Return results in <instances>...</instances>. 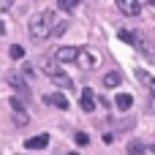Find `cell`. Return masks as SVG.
I'll use <instances>...</instances> for the list:
<instances>
[{
    "label": "cell",
    "instance_id": "6da1fadb",
    "mask_svg": "<svg viewBox=\"0 0 155 155\" xmlns=\"http://www.w3.org/2000/svg\"><path fill=\"white\" fill-rule=\"evenodd\" d=\"M57 22L60 19H57L54 11H41V14H35L30 19V35L35 41H46V38H52V30H54Z\"/></svg>",
    "mask_w": 155,
    "mask_h": 155
},
{
    "label": "cell",
    "instance_id": "7a4b0ae2",
    "mask_svg": "<svg viewBox=\"0 0 155 155\" xmlns=\"http://www.w3.org/2000/svg\"><path fill=\"white\" fill-rule=\"evenodd\" d=\"M120 38L125 41V44H131L134 49H139L144 57H150V60H155V46L144 38V35H139V33H134V30H128V27H123L120 30Z\"/></svg>",
    "mask_w": 155,
    "mask_h": 155
},
{
    "label": "cell",
    "instance_id": "3957f363",
    "mask_svg": "<svg viewBox=\"0 0 155 155\" xmlns=\"http://www.w3.org/2000/svg\"><path fill=\"white\" fill-rule=\"evenodd\" d=\"M38 65L44 68V74H46V76H49L54 84H60V87H71V84H74V82H71V76H68V74H65V71H63V68H60L54 60L41 57V60H38Z\"/></svg>",
    "mask_w": 155,
    "mask_h": 155
},
{
    "label": "cell",
    "instance_id": "277c9868",
    "mask_svg": "<svg viewBox=\"0 0 155 155\" xmlns=\"http://www.w3.org/2000/svg\"><path fill=\"white\" fill-rule=\"evenodd\" d=\"M74 63H79V68H82V71H90V68H95L98 57H95L93 52H84V49H79V52H76V60H74Z\"/></svg>",
    "mask_w": 155,
    "mask_h": 155
},
{
    "label": "cell",
    "instance_id": "5b68a950",
    "mask_svg": "<svg viewBox=\"0 0 155 155\" xmlns=\"http://www.w3.org/2000/svg\"><path fill=\"white\" fill-rule=\"evenodd\" d=\"M117 8H120V14H125V16H136V14L142 11L139 0H117Z\"/></svg>",
    "mask_w": 155,
    "mask_h": 155
},
{
    "label": "cell",
    "instance_id": "8992f818",
    "mask_svg": "<svg viewBox=\"0 0 155 155\" xmlns=\"http://www.w3.org/2000/svg\"><path fill=\"white\" fill-rule=\"evenodd\" d=\"M76 52H79L76 46H60L57 54H54V60H57V63H74V60H76Z\"/></svg>",
    "mask_w": 155,
    "mask_h": 155
},
{
    "label": "cell",
    "instance_id": "52a82bcc",
    "mask_svg": "<svg viewBox=\"0 0 155 155\" xmlns=\"http://www.w3.org/2000/svg\"><path fill=\"white\" fill-rule=\"evenodd\" d=\"M44 104H46V106H54V109H68V98L60 95V93H49V95H44Z\"/></svg>",
    "mask_w": 155,
    "mask_h": 155
},
{
    "label": "cell",
    "instance_id": "ba28073f",
    "mask_svg": "<svg viewBox=\"0 0 155 155\" xmlns=\"http://www.w3.org/2000/svg\"><path fill=\"white\" fill-rule=\"evenodd\" d=\"M136 79L150 90V95H155V76L150 74V71H144V68H136Z\"/></svg>",
    "mask_w": 155,
    "mask_h": 155
},
{
    "label": "cell",
    "instance_id": "9c48e42d",
    "mask_svg": "<svg viewBox=\"0 0 155 155\" xmlns=\"http://www.w3.org/2000/svg\"><path fill=\"white\" fill-rule=\"evenodd\" d=\"M46 144H49V134H38L33 139H25V147L27 150H44Z\"/></svg>",
    "mask_w": 155,
    "mask_h": 155
},
{
    "label": "cell",
    "instance_id": "30bf717a",
    "mask_svg": "<svg viewBox=\"0 0 155 155\" xmlns=\"http://www.w3.org/2000/svg\"><path fill=\"white\" fill-rule=\"evenodd\" d=\"M8 84L14 90H19V93H27V79L22 74H8Z\"/></svg>",
    "mask_w": 155,
    "mask_h": 155
},
{
    "label": "cell",
    "instance_id": "8fae6325",
    "mask_svg": "<svg viewBox=\"0 0 155 155\" xmlns=\"http://www.w3.org/2000/svg\"><path fill=\"white\" fill-rule=\"evenodd\" d=\"M93 95H95V93H93L90 87L82 90V109H84V112H93V109H95V98H93Z\"/></svg>",
    "mask_w": 155,
    "mask_h": 155
},
{
    "label": "cell",
    "instance_id": "7c38bea8",
    "mask_svg": "<svg viewBox=\"0 0 155 155\" xmlns=\"http://www.w3.org/2000/svg\"><path fill=\"white\" fill-rule=\"evenodd\" d=\"M114 104H117L120 112H128V109L134 106V95H131V93H120V95L114 98Z\"/></svg>",
    "mask_w": 155,
    "mask_h": 155
},
{
    "label": "cell",
    "instance_id": "4fadbf2b",
    "mask_svg": "<svg viewBox=\"0 0 155 155\" xmlns=\"http://www.w3.org/2000/svg\"><path fill=\"white\" fill-rule=\"evenodd\" d=\"M120 82H123V76H120L117 71H109V74L104 76V84H106V87H117Z\"/></svg>",
    "mask_w": 155,
    "mask_h": 155
},
{
    "label": "cell",
    "instance_id": "5bb4252c",
    "mask_svg": "<svg viewBox=\"0 0 155 155\" xmlns=\"http://www.w3.org/2000/svg\"><path fill=\"white\" fill-rule=\"evenodd\" d=\"M65 30H68V22H65V19H60V22L54 25V30H52V38H60Z\"/></svg>",
    "mask_w": 155,
    "mask_h": 155
},
{
    "label": "cell",
    "instance_id": "9a60e30c",
    "mask_svg": "<svg viewBox=\"0 0 155 155\" xmlns=\"http://www.w3.org/2000/svg\"><path fill=\"white\" fill-rule=\"evenodd\" d=\"M79 3H82V0H57V8H63V11H74Z\"/></svg>",
    "mask_w": 155,
    "mask_h": 155
},
{
    "label": "cell",
    "instance_id": "2e32d148",
    "mask_svg": "<svg viewBox=\"0 0 155 155\" xmlns=\"http://www.w3.org/2000/svg\"><path fill=\"white\" fill-rule=\"evenodd\" d=\"M8 54H11V57H14V60H22V57H25V49H22V46H19V44H14V46H11V49H8Z\"/></svg>",
    "mask_w": 155,
    "mask_h": 155
},
{
    "label": "cell",
    "instance_id": "e0dca14e",
    "mask_svg": "<svg viewBox=\"0 0 155 155\" xmlns=\"http://www.w3.org/2000/svg\"><path fill=\"white\" fill-rule=\"evenodd\" d=\"M74 142H76V144H79V147H84V144H87V142H90V136H87V134H84V131H79V134H76V136H74Z\"/></svg>",
    "mask_w": 155,
    "mask_h": 155
},
{
    "label": "cell",
    "instance_id": "ac0fdd59",
    "mask_svg": "<svg viewBox=\"0 0 155 155\" xmlns=\"http://www.w3.org/2000/svg\"><path fill=\"white\" fill-rule=\"evenodd\" d=\"M14 5V0H0V11H5V8H11Z\"/></svg>",
    "mask_w": 155,
    "mask_h": 155
},
{
    "label": "cell",
    "instance_id": "d6986e66",
    "mask_svg": "<svg viewBox=\"0 0 155 155\" xmlns=\"http://www.w3.org/2000/svg\"><path fill=\"white\" fill-rule=\"evenodd\" d=\"M0 33H5V25H3V19H0Z\"/></svg>",
    "mask_w": 155,
    "mask_h": 155
},
{
    "label": "cell",
    "instance_id": "ffe728a7",
    "mask_svg": "<svg viewBox=\"0 0 155 155\" xmlns=\"http://www.w3.org/2000/svg\"><path fill=\"white\" fill-rule=\"evenodd\" d=\"M71 155H79V153H71Z\"/></svg>",
    "mask_w": 155,
    "mask_h": 155
}]
</instances>
